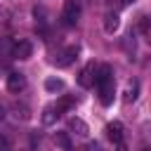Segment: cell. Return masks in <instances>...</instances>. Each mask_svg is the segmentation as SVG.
Wrapping results in <instances>:
<instances>
[{
	"instance_id": "obj_1",
	"label": "cell",
	"mask_w": 151,
	"mask_h": 151,
	"mask_svg": "<svg viewBox=\"0 0 151 151\" xmlns=\"http://www.w3.org/2000/svg\"><path fill=\"white\" fill-rule=\"evenodd\" d=\"M94 87L99 92V101L104 106H109L113 101L116 87H113V68L109 64H99L97 66V76H94Z\"/></svg>"
},
{
	"instance_id": "obj_2",
	"label": "cell",
	"mask_w": 151,
	"mask_h": 151,
	"mask_svg": "<svg viewBox=\"0 0 151 151\" xmlns=\"http://www.w3.org/2000/svg\"><path fill=\"white\" fill-rule=\"evenodd\" d=\"M80 19V2L78 0H66L64 2V9H61V24L64 26H76Z\"/></svg>"
},
{
	"instance_id": "obj_3",
	"label": "cell",
	"mask_w": 151,
	"mask_h": 151,
	"mask_svg": "<svg viewBox=\"0 0 151 151\" xmlns=\"http://www.w3.org/2000/svg\"><path fill=\"white\" fill-rule=\"evenodd\" d=\"M94 76H97V64H94V61L85 64V68H83L80 76H78V85H80V87H94Z\"/></svg>"
},
{
	"instance_id": "obj_4",
	"label": "cell",
	"mask_w": 151,
	"mask_h": 151,
	"mask_svg": "<svg viewBox=\"0 0 151 151\" xmlns=\"http://www.w3.org/2000/svg\"><path fill=\"white\" fill-rule=\"evenodd\" d=\"M76 57H78V45H71V47H66V50H61V52L57 54V59H54V66L64 68V66L73 64V61H76Z\"/></svg>"
},
{
	"instance_id": "obj_5",
	"label": "cell",
	"mask_w": 151,
	"mask_h": 151,
	"mask_svg": "<svg viewBox=\"0 0 151 151\" xmlns=\"http://www.w3.org/2000/svg\"><path fill=\"white\" fill-rule=\"evenodd\" d=\"M33 52V45L28 40H19L12 45V59H28Z\"/></svg>"
},
{
	"instance_id": "obj_6",
	"label": "cell",
	"mask_w": 151,
	"mask_h": 151,
	"mask_svg": "<svg viewBox=\"0 0 151 151\" xmlns=\"http://www.w3.org/2000/svg\"><path fill=\"white\" fill-rule=\"evenodd\" d=\"M24 87H26V78H24V73L12 71V73L7 76V90H9V92H21Z\"/></svg>"
},
{
	"instance_id": "obj_7",
	"label": "cell",
	"mask_w": 151,
	"mask_h": 151,
	"mask_svg": "<svg viewBox=\"0 0 151 151\" xmlns=\"http://www.w3.org/2000/svg\"><path fill=\"white\" fill-rule=\"evenodd\" d=\"M106 137H109L113 144L123 142V123H120V120H113V123H109V125H106Z\"/></svg>"
},
{
	"instance_id": "obj_8",
	"label": "cell",
	"mask_w": 151,
	"mask_h": 151,
	"mask_svg": "<svg viewBox=\"0 0 151 151\" xmlns=\"http://www.w3.org/2000/svg\"><path fill=\"white\" fill-rule=\"evenodd\" d=\"M68 132H73V134H78V137H87V125H85V120L71 118V120H68Z\"/></svg>"
},
{
	"instance_id": "obj_9",
	"label": "cell",
	"mask_w": 151,
	"mask_h": 151,
	"mask_svg": "<svg viewBox=\"0 0 151 151\" xmlns=\"http://www.w3.org/2000/svg\"><path fill=\"white\" fill-rule=\"evenodd\" d=\"M139 151H151V125H142V137H139Z\"/></svg>"
},
{
	"instance_id": "obj_10",
	"label": "cell",
	"mask_w": 151,
	"mask_h": 151,
	"mask_svg": "<svg viewBox=\"0 0 151 151\" xmlns=\"http://www.w3.org/2000/svg\"><path fill=\"white\" fill-rule=\"evenodd\" d=\"M118 26H120V19H118V14H106L104 17V28H106V33H113V31H118Z\"/></svg>"
},
{
	"instance_id": "obj_11",
	"label": "cell",
	"mask_w": 151,
	"mask_h": 151,
	"mask_svg": "<svg viewBox=\"0 0 151 151\" xmlns=\"http://www.w3.org/2000/svg\"><path fill=\"white\" fill-rule=\"evenodd\" d=\"M73 106V97H68V94H64L57 104H54V111H57V116H61V113H66L68 109Z\"/></svg>"
},
{
	"instance_id": "obj_12",
	"label": "cell",
	"mask_w": 151,
	"mask_h": 151,
	"mask_svg": "<svg viewBox=\"0 0 151 151\" xmlns=\"http://www.w3.org/2000/svg\"><path fill=\"white\" fill-rule=\"evenodd\" d=\"M54 142L64 149V151H73V144L68 139V132H54Z\"/></svg>"
},
{
	"instance_id": "obj_13",
	"label": "cell",
	"mask_w": 151,
	"mask_h": 151,
	"mask_svg": "<svg viewBox=\"0 0 151 151\" xmlns=\"http://www.w3.org/2000/svg\"><path fill=\"white\" fill-rule=\"evenodd\" d=\"M137 92H139V83L137 80H130L127 87H125V101H134L137 99Z\"/></svg>"
},
{
	"instance_id": "obj_14",
	"label": "cell",
	"mask_w": 151,
	"mask_h": 151,
	"mask_svg": "<svg viewBox=\"0 0 151 151\" xmlns=\"http://www.w3.org/2000/svg\"><path fill=\"white\" fill-rule=\"evenodd\" d=\"M57 118H59V116H57V111H54V104H47L45 111H42V123H45V125H52Z\"/></svg>"
},
{
	"instance_id": "obj_15",
	"label": "cell",
	"mask_w": 151,
	"mask_h": 151,
	"mask_svg": "<svg viewBox=\"0 0 151 151\" xmlns=\"http://www.w3.org/2000/svg\"><path fill=\"white\" fill-rule=\"evenodd\" d=\"M45 90H47V92L64 90V80H59V78H47V80H45Z\"/></svg>"
},
{
	"instance_id": "obj_16",
	"label": "cell",
	"mask_w": 151,
	"mask_h": 151,
	"mask_svg": "<svg viewBox=\"0 0 151 151\" xmlns=\"http://www.w3.org/2000/svg\"><path fill=\"white\" fill-rule=\"evenodd\" d=\"M0 151H12V144L7 137H0Z\"/></svg>"
},
{
	"instance_id": "obj_17",
	"label": "cell",
	"mask_w": 151,
	"mask_h": 151,
	"mask_svg": "<svg viewBox=\"0 0 151 151\" xmlns=\"http://www.w3.org/2000/svg\"><path fill=\"white\" fill-rule=\"evenodd\" d=\"M87 151H101V146H99L97 142H90V144H87Z\"/></svg>"
},
{
	"instance_id": "obj_18",
	"label": "cell",
	"mask_w": 151,
	"mask_h": 151,
	"mask_svg": "<svg viewBox=\"0 0 151 151\" xmlns=\"http://www.w3.org/2000/svg\"><path fill=\"white\" fill-rule=\"evenodd\" d=\"M116 151H127V146H125V142H118V144H116Z\"/></svg>"
},
{
	"instance_id": "obj_19",
	"label": "cell",
	"mask_w": 151,
	"mask_h": 151,
	"mask_svg": "<svg viewBox=\"0 0 151 151\" xmlns=\"http://www.w3.org/2000/svg\"><path fill=\"white\" fill-rule=\"evenodd\" d=\"M132 2H134V0H120V5H123V7H127V5H132Z\"/></svg>"
},
{
	"instance_id": "obj_20",
	"label": "cell",
	"mask_w": 151,
	"mask_h": 151,
	"mask_svg": "<svg viewBox=\"0 0 151 151\" xmlns=\"http://www.w3.org/2000/svg\"><path fill=\"white\" fill-rule=\"evenodd\" d=\"M2 118H5V106L0 104V120H2Z\"/></svg>"
}]
</instances>
